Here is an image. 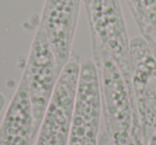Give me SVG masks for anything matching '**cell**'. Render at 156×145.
<instances>
[{
  "instance_id": "1",
  "label": "cell",
  "mask_w": 156,
  "mask_h": 145,
  "mask_svg": "<svg viewBox=\"0 0 156 145\" xmlns=\"http://www.w3.org/2000/svg\"><path fill=\"white\" fill-rule=\"evenodd\" d=\"M91 41L100 80L102 116L109 144L127 145L136 115L133 88L108 51L96 40Z\"/></svg>"
},
{
  "instance_id": "2",
  "label": "cell",
  "mask_w": 156,
  "mask_h": 145,
  "mask_svg": "<svg viewBox=\"0 0 156 145\" xmlns=\"http://www.w3.org/2000/svg\"><path fill=\"white\" fill-rule=\"evenodd\" d=\"M80 63L71 58L59 75L33 145H69Z\"/></svg>"
},
{
  "instance_id": "3",
  "label": "cell",
  "mask_w": 156,
  "mask_h": 145,
  "mask_svg": "<svg viewBox=\"0 0 156 145\" xmlns=\"http://www.w3.org/2000/svg\"><path fill=\"white\" fill-rule=\"evenodd\" d=\"M94 39L108 51L132 85L130 41L120 0H83Z\"/></svg>"
},
{
  "instance_id": "4",
  "label": "cell",
  "mask_w": 156,
  "mask_h": 145,
  "mask_svg": "<svg viewBox=\"0 0 156 145\" xmlns=\"http://www.w3.org/2000/svg\"><path fill=\"white\" fill-rule=\"evenodd\" d=\"M132 88L144 145H156V61L141 36L130 41Z\"/></svg>"
},
{
  "instance_id": "5",
  "label": "cell",
  "mask_w": 156,
  "mask_h": 145,
  "mask_svg": "<svg viewBox=\"0 0 156 145\" xmlns=\"http://www.w3.org/2000/svg\"><path fill=\"white\" fill-rule=\"evenodd\" d=\"M59 75L60 73L51 46L43 29L37 27L22 77L28 90L32 106L37 134L54 93Z\"/></svg>"
},
{
  "instance_id": "6",
  "label": "cell",
  "mask_w": 156,
  "mask_h": 145,
  "mask_svg": "<svg viewBox=\"0 0 156 145\" xmlns=\"http://www.w3.org/2000/svg\"><path fill=\"white\" fill-rule=\"evenodd\" d=\"M102 102L100 80L93 60L80 63L69 145H100Z\"/></svg>"
},
{
  "instance_id": "7",
  "label": "cell",
  "mask_w": 156,
  "mask_h": 145,
  "mask_svg": "<svg viewBox=\"0 0 156 145\" xmlns=\"http://www.w3.org/2000/svg\"><path fill=\"white\" fill-rule=\"evenodd\" d=\"M81 0H45L39 27L56 57L59 73L71 59Z\"/></svg>"
},
{
  "instance_id": "8",
  "label": "cell",
  "mask_w": 156,
  "mask_h": 145,
  "mask_svg": "<svg viewBox=\"0 0 156 145\" xmlns=\"http://www.w3.org/2000/svg\"><path fill=\"white\" fill-rule=\"evenodd\" d=\"M35 136L32 106L26 85L20 79L0 124V145H33Z\"/></svg>"
},
{
  "instance_id": "9",
  "label": "cell",
  "mask_w": 156,
  "mask_h": 145,
  "mask_svg": "<svg viewBox=\"0 0 156 145\" xmlns=\"http://www.w3.org/2000/svg\"><path fill=\"white\" fill-rule=\"evenodd\" d=\"M141 37L150 48L156 45V0H125Z\"/></svg>"
},
{
  "instance_id": "10",
  "label": "cell",
  "mask_w": 156,
  "mask_h": 145,
  "mask_svg": "<svg viewBox=\"0 0 156 145\" xmlns=\"http://www.w3.org/2000/svg\"><path fill=\"white\" fill-rule=\"evenodd\" d=\"M127 145H144L142 140V133H141V128L139 125V121L137 114L135 115V121H134V126H133L132 134L130 138L128 140Z\"/></svg>"
},
{
  "instance_id": "11",
  "label": "cell",
  "mask_w": 156,
  "mask_h": 145,
  "mask_svg": "<svg viewBox=\"0 0 156 145\" xmlns=\"http://www.w3.org/2000/svg\"><path fill=\"white\" fill-rule=\"evenodd\" d=\"M151 49V51H152V54H153V56H154V58H155V61H156V45L154 46V47H152V48H150Z\"/></svg>"
}]
</instances>
